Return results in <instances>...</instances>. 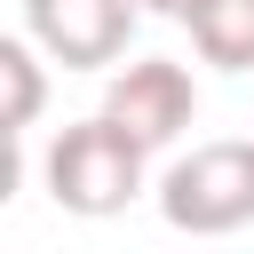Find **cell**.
I'll return each instance as SVG.
<instances>
[{
    "label": "cell",
    "mask_w": 254,
    "mask_h": 254,
    "mask_svg": "<svg viewBox=\"0 0 254 254\" xmlns=\"http://www.w3.org/2000/svg\"><path fill=\"white\" fill-rule=\"evenodd\" d=\"M103 111L135 135V143H151V151H167L190 119H198V87H190V71L175 64V56H135L127 71H111V87H103Z\"/></svg>",
    "instance_id": "obj_4"
},
{
    "label": "cell",
    "mask_w": 254,
    "mask_h": 254,
    "mask_svg": "<svg viewBox=\"0 0 254 254\" xmlns=\"http://www.w3.org/2000/svg\"><path fill=\"white\" fill-rule=\"evenodd\" d=\"M40 40L32 32H8L0 40V79H8V111H0V135H32L40 103H48V71H40Z\"/></svg>",
    "instance_id": "obj_6"
},
{
    "label": "cell",
    "mask_w": 254,
    "mask_h": 254,
    "mask_svg": "<svg viewBox=\"0 0 254 254\" xmlns=\"http://www.w3.org/2000/svg\"><path fill=\"white\" fill-rule=\"evenodd\" d=\"M159 214L167 230L190 238H230L254 222V143H198L159 175Z\"/></svg>",
    "instance_id": "obj_2"
},
{
    "label": "cell",
    "mask_w": 254,
    "mask_h": 254,
    "mask_svg": "<svg viewBox=\"0 0 254 254\" xmlns=\"http://www.w3.org/2000/svg\"><path fill=\"white\" fill-rule=\"evenodd\" d=\"M143 8H151V16H175V24H190V8H198V0H143Z\"/></svg>",
    "instance_id": "obj_7"
},
{
    "label": "cell",
    "mask_w": 254,
    "mask_h": 254,
    "mask_svg": "<svg viewBox=\"0 0 254 254\" xmlns=\"http://www.w3.org/2000/svg\"><path fill=\"white\" fill-rule=\"evenodd\" d=\"M143 0H24V32L48 48V64L64 71H103L127 56Z\"/></svg>",
    "instance_id": "obj_3"
},
{
    "label": "cell",
    "mask_w": 254,
    "mask_h": 254,
    "mask_svg": "<svg viewBox=\"0 0 254 254\" xmlns=\"http://www.w3.org/2000/svg\"><path fill=\"white\" fill-rule=\"evenodd\" d=\"M143 159H151V143H135L111 111H95V119L56 127V143L40 151V183H48V198L64 214L103 222V214H119L143 190Z\"/></svg>",
    "instance_id": "obj_1"
},
{
    "label": "cell",
    "mask_w": 254,
    "mask_h": 254,
    "mask_svg": "<svg viewBox=\"0 0 254 254\" xmlns=\"http://www.w3.org/2000/svg\"><path fill=\"white\" fill-rule=\"evenodd\" d=\"M190 48L214 71H254V0H198L190 8Z\"/></svg>",
    "instance_id": "obj_5"
}]
</instances>
